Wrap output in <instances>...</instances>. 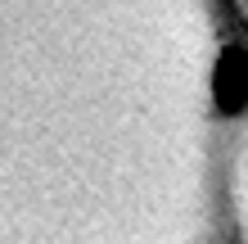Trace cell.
Segmentation results:
<instances>
[{
	"instance_id": "obj_1",
	"label": "cell",
	"mask_w": 248,
	"mask_h": 244,
	"mask_svg": "<svg viewBox=\"0 0 248 244\" xmlns=\"http://www.w3.org/2000/svg\"><path fill=\"white\" fill-rule=\"evenodd\" d=\"M226 212L235 226V244H248V127L239 131L235 154L226 159Z\"/></svg>"
}]
</instances>
